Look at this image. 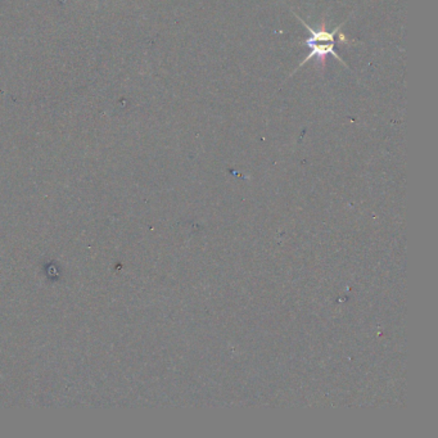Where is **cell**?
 <instances>
[{"instance_id":"obj_1","label":"cell","mask_w":438,"mask_h":438,"mask_svg":"<svg viewBox=\"0 0 438 438\" xmlns=\"http://www.w3.org/2000/svg\"><path fill=\"white\" fill-rule=\"evenodd\" d=\"M304 44L307 45V46L311 49V52L304 58L302 63L298 66V69H300L301 66H304V63L309 62L313 57H316L318 61L320 62V64L325 66V60H327V55H328V54H331V55H333L334 58H337L343 66H346V63L340 60V55L334 51V45H336V43H324V44H322V42H318V40H315L313 37H310V39L306 40Z\"/></svg>"}]
</instances>
